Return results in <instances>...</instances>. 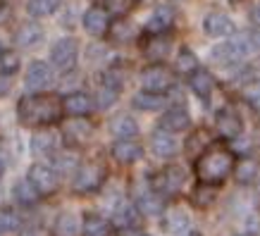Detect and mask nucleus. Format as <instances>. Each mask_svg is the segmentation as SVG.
<instances>
[{"mask_svg":"<svg viewBox=\"0 0 260 236\" xmlns=\"http://www.w3.org/2000/svg\"><path fill=\"white\" fill-rule=\"evenodd\" d=\"M189 86H191V91H193L198 98L208 100V98H210V93H213V88H215V79H213V74H210V72L196 70L193 74H189Z\"/></svg>","mask_w":260,"mask_h":236,"instance_id":"26","label":"nucleus"},{"mask_svg":"<svg viewBox=\"0 0 260 236\" xmlns=\"http://www.w3.org/2000/svg\"><path fill=\"white\" fill-rule=\"evenodd\" d=\"M119 98V93L117 91H110V88H105V86H101V91H98V95H95V105H98V110H108L112 103Z\"/></svg>","mask_w":260,"mask_h":236,"instance_id":"39","label":"nucleus"},{"mask_svg":"<svg viewBox=\"0 0 260 236\" xmlns=\"http://www.w3.org/2000/svg\"><path fill=\"white\" fill-rule=\"evenodd\" d=\"M134 108L136 110H143V112H155V110H162L167 103V95L165 93H153V91H141V93L134 95Z\"/></svg>","mask_w":260,"mask_h":236,"instance_id":"27","label":"nucleus"},{"mask_svg":"<svg viewBox=\"0 0 260 236\" xmlns=\"http://www.w3.org/2000/svg\"><path fill=\"white\" fill-rule=\"evenodd\" d=\"M62 117V100L53 93H29L17 103V119L29 129H48Z\"/></svg>","mask_w":260,"mask_h":236,"instance_id":"1","label":"nucleus"},{"mask_svg":"<svg viewBox=\"0 0 260 236\" xmlns=\"http://www.w3.org/2000/svg\"><path fill=\"white\" fill-rule=\"evenodd\" d=\"M55 84V72L48 62L43 60H34L29 67H26V74H24V86L31 93H43Z\"/></svg>","mask_w":260,"mask_h":236,"instance_id":"7","label":"nucleus"},{"mask_svg":"<svg viewBox=\"0 0 260 236\" xmlns=\"http://www.w3.org/2000/svg\"><path fill=\"white\" fill-rule=\"evenodd\" d=\"M232 170H234V155L220 146H210L196 162V174L205 186H215L224 181Z\"/></svg>","mask_w":260,"mask_h":236,"instance_id":"2","label":"nucleus"},{"mask_svg":"<svg viewBox=\"0 0 260 236\" xmlns=\"http://www.w3.org/2000/svg\"><path fill=\"white\" fill-rule=\"evenodd\" d=\"M167 50H170V41H167L162 33H150V41L143 46V53H146L150 60H162V57H167Z\"/></svg>","mask_w":260,"mask_h":236,"instance_id":"31","label":"nucleus"},{"mask_svg":"<svg viewBox=\"0 0 260 236\" xmlns=\"http://www.w3.org/2000/svg\"><path fill=\"white\" fill-rule=\"evenodd\" d=\"M215 126H217V134L222 139H237L241 131H244V122L232 108H222L215 117Z\"/></svg>","mask_w":260,"mask_h":236,"instance_id":"14","label":"nucleus"},{"mask_svg":"<svg viewBox=\"0 0 260 236\" xmlns=\"http://www.w3.org/2000/svg\"><path fill=\"white\" fill-rule=\"evenodd\" d=\"M22 67V57L15 50H3L0 53V74L3 77H15Z\"/></svg>","mask_w":260,"mask_h":236,"instance_id":"33","label":"nucleus"},{"mask_svg":"<svg viewBox=\"0 0 260 236\" xmlns=\"http://www.w3.org/2000/svg\"><path fill=\"white\" fill-rule=\"evenodd\" d=\"M255 177H258V160H253V157H244V160L237 165L239 184H253Z\"/></svg>","mask_w":260,"mask_h":236,"instance_id":"36","label":"nucleus"},{"mask_svg":"<svg viewBox=\"0 0 260 236\" xmlns=\"http://www.w3.org/2000/svg\"><path fill=\"white\" fill-rule=\"evenodd\" d=\"M108 33H110V39L115 41V43H126V41L134 39V26L126 22V19H117V22L110 24Z\"/></svg>","mask_w":260,"mask_h":236,"instance_id":"35","label":"nucleus"},{"mask_svg":"<svg viewBox=\"0 0 260 236\" xmlns=\"http://www.w3.org/2000/svg\"><path fill=\"white\" fill-rule=\"evenodd\" d=\"M139 222H141V210L134 203L119 200L117 205H112V224L115 227L132 231V229L139 227Z\"/></svg>","mask_w":260,"mask_h":236,"instance_id":"10","label":"nucleus"},{"mask_svg":"<svg viewBox=\"0 0 260 236\" xmlns=\"http://www.w3.org/2000/svg\"><path fill=\"white\" fill-rule=\"evenodd\" d=\"M110 231H112V222H108L103 215H95V213L84 215L81 236H110Z\"/></svg>","mask_w":260,"mask_h":236,"instance_id":"25","label":"nucleus"},{"mask_svg":"<svg viewBox=\"0 0 260 236\" xmlns=\"http://www.w3.org/2000/svg\"><path fill=\"white\" fill-rule=\"evenodd\" d=\"M110 131L117 139H134L139 134V124L132 115H117V117L110 122Z\"/></svg>","mask_w":260,"mask_h":236,"instance_id":"29","label":"nucleus"},{"mask_svg":"<svg viewBox=\"0 0 260 236\" xmlns=\"http://www.w3.org/2000/svg\"><path fill=\"white\" fill-rule=\"evenodd\" d=\"M26 179L31 181V186L41 193V198L60 189V174L53 170V165H46V162H34L26 172Z\"/></svg>","mask_w":260,"mask_h":236,"instance_id":"6","label":"nucleus"},{"mask_svg":"<svg viewBox=\"0 0 260 236\" xmlns=\"http://www.w3.org/2000/svg\"><path fill=\"white\" fill-rule=\"evenodd\" d=\"M184 236H201L198 231H189V234H184Z\"/></svg>","mask_w":260,"mask_h":236,"instance_id":"46","label":"nucleus"},{"mask_svg":"<svg viewBox=\"0 0 260 236\" xmlns=\"http://www.w3.org/2000/svg\"><path fill=\"white\" fill-rule=\"evenodd\" d=\"M10 88H12V77H3L0 74V98H5L10 93Z\"/></svg>","mask_w":260,"mask_h":236,"instance_id":"42","label":"nucleus"},{"mask_svg":"<svg viewBox=\"0 0 260 236\" xmlns=\"http://www.w3.org/2000/svg\"><path fill=\"white\" fill-rule=\"evenodd\" d=\"M12 200H15V205H19V208H34V205L41 200V193L34 189L29 179H19V181H15V186H12Z\"/></svg>","mask_w":260,"mask_h":236,"instance_id":"21","label":"nucleus"},{"mask_svg":"<svg viewBox=\"0 0 260 236\" xmlns=\"http://www.w3.org/2000/svg\"><path fill=\"white\" fill-rule=\"evenodd\" d=\"M95 103L93 98L84 91H74V93L62 98V112H67L70 117H88L93 112Z\"/></svg>","mask_w":260,"mask_h":236,"instance_id":"13","label":"nucleus"},{"mask_svg":"<svg viewBox=\"0 0 260 236\" xmlns=\"http://www.w3.org/2000/svg\"><path fill=\"white\" fill-rule=\"evenodd\" d=\"M108 179V170L103 162L98 160H91V162H84V165L77 167V174H74V181H72V186L77 193H95V191L101 189L103 184Z\"/></svg>","mask_w":260,"mask_h":236,"instance_id":"4","label":"nucleus"},{"mask_svg":"<svg viewBox=\"0 0 260 236\" xmlns=\"http://www.w3.org/2000/svg\"><path fill=\"white\" fill-rule=\"evenodd\" d=\"M91 136H93V124L86 117H72L62 129V141L72 148H79V146L88 143Z\"/></svg>","mask_w":260,"mask_h":236,"instance_id":"8","label":"nucleus"},{"mask_svg":"<svg viewBox=\"0 0 260 236\" xmlns=\"http://www.w3.org/2000/svg\"><path fill=\"white\" fill-rule=\"evenodd\" d=\"M5 170H8V160H5V155L0 153V179L5 177Z\"/></svg>","mask_w":260,"mask_h":236,"instance_id":"44","label":"nucleus"},{"mask_svg":"<svg viewBox=\"0 0 260 236\" xmlns=\"http://www.w3.org/2000/svg\"><path fill=\"white\" fill-rule=\"evenodd\" d=\"M112 157L119 165H134L143 157V146L136 139H117L112 143Z\"/></svg>","mask_w":260,"mask_h":236,"instance_id":"11","label":"nucleus"},{"mask_svg":"<svg viewBox=\"0 0 260 236\" xmlns=\"http://www.w3.org/2000/svg\"><path fill=\"white\" fill-rule=\"evenodd\" d=\"M174 22V10L167 8V5H160V8L153 10V15L148 17L146 22V31L148 33H165Z\"/></svg>","mask_w":260,"mask_h":236,"instance_id":"22","label":"nucleus"},{"mask_svg":"<svg viewBox=\"0 0 260 236\" xmlns=\"http://www.w3.org/2000/svg\"><path fill=\"white\" fill-rule=\"evenodd\" d=\"M0 53H3V46H0Z\"/></svg>","mask_w":260,"mask_h":236,"instance_id":"48","label":"nucleus"},{"mask_svg":"<svg viewBox=\"0 0 260 236\" xmlns=\"http://www.w3.org/2000/svg\"><path fill=\"white\" fill-rule=\"evenodd\" d=\"M134 205L146 215H160L162 213V196L153 186H146V189L139 191Z\"/></svg>","mask_w":260,"mask_h":236,"instance_id":"23","label":"nucleus"},{"mask_svg":"<svg viewBox=\"0 0 260 236\" xmlns=\"http://www.w3.org/2000/svg\"><path fill=\"white\" fill-rule=\"evenodd\" d=\"M255 50V43L248 33H237L232 36L229 41H224L222 46H215L213 48V60L220 64H234V62H241L244 57H248Z\"/></svg>","mask_w":260,"mask_h":236,"instance_id":"3","label":"nucleus"},{"mask_svg":"<svg viewBox=\"0 0 260 236\" xmlns=\"http://www.w3.org/2000/svg\"><path fill=\"white\" fill-rule=\"evenodd\" d=\"M191 124V115L186 108H181V105H174L170 110L162 115L160 119V129L162 131H170V134H177V131H184V129H189Z\"/></svg>","mask_w":260,"mask_h":236,"instance_id":"15","label":"nucleus"},{"mask_svg":"<svg viewBox=\"0 0 260 236\" xmlns=\"http://www.w3.org/2000/svg\"><path fill=\"white\" fill-rule=\"evenodd\" d=\"M181 181H184V174L179 170H165V172H160L155 179H153V189L158 191L160 196H165V193H174V191L181 186Z\"/></svg>","mask_w":260,"mask_h":236,"instance_id":"24","label":"nucleus"},{"mask_svg":"<svg viewBox=\"0 0 260 236\" xmlns=\"http://www.w3.org/2000/svg\"><path fill=\"white\" fill-rule=\"evenodd\" d=\"M24 236H36V234H34V231H26V234H24Z\"/></svg>","mask_w":260,"mask_h":236,"instance_id":"47","label":"nucleus"},{"mask_svg":"<svg viewBox=\"0 0 260 236\" xmlns=\"http://www.w3.org/2000/svg\"><path fill=\"white\" fill-rule=\"evenodd\" d=\"M81 22H84L86 33H91L93 39L105 36V33H108V29H110V17H108V10L98 8V5L88 8L86 12H84V19H81Z\"/></svg>","mask_w":260,"mask_h":236,"instance_id":"12","label":"nucleus"},{"mask_svg":"<svg viewBox=\"0 0 260 236\" xmlns=\"http://www.w3.org/2000/svg\"><path fill=\"white\" fill-rule=\"evenodd\" d=\"M141 84H143V91L165 93L167 88H172L174 77H172V72L167 70V67H162V64H153V67H148V70H143Z\"/></svg>","mask_w":260,"mask_h":236,"instance_id":"9","label":"nucleus"},{"mask_svg":"<svg viewBox=\"0 0 260 236\" xmlns=\"http://www.w3.org/2000/svg\"><path fill=\"white\" fill-rule=\"evenodd\" d=\"M253 19H255V22L260 24V5H258V8H255V12H253Z\"/></svg>","mask_w":260,"mask_h":236,"instance_id":"45","label":"nucleus"},{"mask_svg":"<svg viewBox=\"0 0 260 236\" xmlns=\"http://www.w3.org/2000/svg\"><path fill=\"white\" fill-rule=\"evenodd\" d=\"M57 143H60L57 134H53L50 129H41L31 139V153L36 157H53L57 153V148H60Z\"/></svg>","mask_w":260,"mask_h":236,"instance_id":"17","label":"nucleus"},{"mask_svg":"<svg viewBox=\"0 0 260 236\" xmlns=\"http://www.w3.org/2000/svg\"><path fill=\"white\" fill-rule=\"evenodd\" d=\"M60 8H62V0H29V5H26V10H29V15L34 19H43V17L55 15Z\"/></svg>","mask_w":260,"mask_h":236,"instance_id":"30","label":"nucleus"},{"mask_svg":"<svg viewBox=\"0 0 260 236\" xmlns=\"http://www.w3.org/2000/svg\"><path fill=\"white\" fill-rule=\"evenodd\" d=\"M43 39H46V31L39 22H24L15 31V43L19 48H36Z\"/></svg>","mask_w":260,"mask_h":236,"instance_id":"18","label":"nucleus"},{"mask_svg":"<svg viewBox=\"0 0 260 236\" xmlns=\"http://www.w3.org/2000/svg\"><path fill=\"white\" fill-rule=\"evenodd\" d=\"M79 217L74 213H70V210H64V213H60L55 217V222H53V231H55V236H77L79 234Z\"/></svg>","mask_w":260,"mask_h":236,"instance_id":"28","label":"nucleus"},{"mask_svg":"<svg viewBox=\"0 0 260 236\" xmlns=\"http://www.w3.org/2000/svg\"><path fill=\"white\" fill-rule=\"evenodd\" d=\"M8 17H10V10L5 3H0V24H5L8 22Z\"/></svg>","mask_w":260,"mask_h":236,"instance_id":"43","label":"nucleus"},{"mask_svg":"<svg viewBox=\"0 0 260 236\" xmlns=\"http://www.w3.org/2000/svg\"><path fill=\"white\" fill-rule=\"evenodd\" d=\"M77 60H79V43L72 36H64V39H57L50 48V64L53 70L60 72V74H70L77 67Z\"/></svg>","mask_w":260,"mask_h":236,"instance_id":"5","label":"nucleus"},{"mask_svg":"<svg viewBox=\"0 0 260 236\" xmlns=\"http://www.w3.org/2000/svg\"><path fill=\"white\" fill-rule=\"evenodd\" d=\"M93 5L98 8H105V10H124V0H93Z\"/></svg>","mask_w":260,"mask_h":236,"instance_id":"41","label":"nucleus"},{"mask_svg":"<svg viewBox=\"0 0 260 236\" xmlns=\"http://www.w3.org/2000/svg\"><path fill=\"white\" fill-rule=\"evenodd\" d=\"M0 3H5V0H0Z\"/></svg>","mask_w":260,"mask_h":236,"instance_id":"49","label":"nucleus"},{"mask_svg":"<svg viewBox=\"0 0 260 236\" xmlns=\"http://www.w3.org/2000/svg\"><path fill=\"white\" fill-rule=\"evenodd\" d=\"M186 227H189V217L181 210H167L165 217H162V229L167 234H181Z\"/></svg>","mask_w":260,"mask_h":236,"instance_id":"32","label":"nucleus"},{"mask_svg":"<svg viewBox=\"0 0 260 236\" xmlns=\"http://www.w3.org/2000/svg\"><path fill=\"white\" fill-rule=\"evenodd\" d=\"M150 148H153V153L158 157H174L179 153V141L174 139V134L160 129V131H155L153 139H150Z\"/></svg>","mask_w":260,"mask_h":236,"instance_id":"19","label":"nucleus"},{"mask_svg":"<svg viewBox=\"0 0 260 236\" xmlns=\"http://www.w3.org/2000/svg\"><path fill=\"white\" fill-rule=\"evenodd\" d=\"M198 70V57L191 53L189 48H184L179 55H177V72L181 74H193Z\"/></svg>","mask_w":260,"mask_h":236,"instance_id":"38","label":"nucleus"},{"mask_svg":"<svg viewBox=\"0 0 260 236\" xmlns=\"http://www.w3.org/2000/svg\"><path fill=\"white\" fill-rule=\"evenodd\" d=\"M260 79V67L258 64H248L241 70V74H237V84H253Z\"/></svg>","mask_w":260,"mask_h":236,"instance_id":"40","label":"nucleus"},{"mask_svg":"<svg viewBox=\"0 0 260 236\" xmlns=\"http://www.w3.org/2000/svg\"><path fill=\"white\" fill-rule=\"evenodd\" d=\"M203 29L213 39H229L234 33V22L227 15H222V12H210L203 19Z\"/></svg>","mask_w":260,"mask_h":236,"instance_id":"16","label":"nucleus"},{"mask_svg":"<svg viewBox=\"0 0 260 236\" xmlns=\"http://www.w3.org/2000/svg\"><path fill=\"white\" fill-rule=\"evenodd\" d=\"M22 229H24V217L19 208H12V205L0 208V236L17 234Z\"/></svg>","mask_w":260,"mask_h":236,"instance_id":"20","label":"nucleus"},{"mask_svg":"<svg viewBox=\"0 0 260 236\" xmlns=\"http://www.w3.org/2000/svg\"><path fill=\"white\" fill-rule=\"evenodd\" d=\"M77 167H79V160H77L74 153H60V150H57L55 155H53V170H55L60 177H62V174H70L72 170H77Z\"/></svg>","mask_w":260,"mask_h":236,"instance_id":"34","label":"nucleus"},{"mask_svg":"<svg viewBox=\"0 0 260 236\" xmlns=\"http://www.w3.org/2000/svg\"><path fill=\"white\" fill-rule=\"evenodd\" d=\"M101 86L110 88V91H122V86H124V72L117 70V67H110V70L103 72L101 77Z\"/></svg>","mask_w":260,"mask_h":236,"instance_id":"37","label":"nucleus"}]
</instances>
